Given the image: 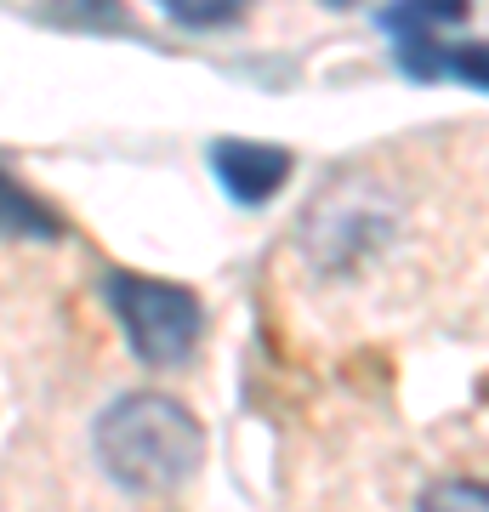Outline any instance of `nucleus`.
Here are the masks:
<instances>
[{"label": "nucleus", "instance_id": "20e7f679", "mask_svg": "<svg viewBox=\"0 0 489 512\" xmlns=\"http://www.w3.org/2000/svg\"><path fill=\"white\" fill-rule=\"evenodd\" d=\"M393 57L410 80H461V86L489 92V46H478V40L416 35V40H393Z\"/></svg>", "mask_w": 489, "mask_h": 512}, {"label": "nucleus", "instance_id": "0eeeda50", "mask_svg": "<svg viewBox=\"0 0 489 512\" xmlns=\"http://www.w3.org/2000/svg\"><path fill=\"white\" fill-rule=\"evenodd\" d=\"M0 194H6V234L12 239H63V222H57L35 194L18 183V177H6Z\"/></svg>", "mask_w": 489, "mask_h": 512}, {"label": "nucleus", "instance_id": "423d86ee", "mask_svg": "<svg viewBox=\"0 0 489 512\" xmlns=\"http://www.w3.org/2000/svg\"><path fill=\"white\" fill-rule=\"evenodd\" d=\"M40 18L57 29H80V35H131V18L120 0H46Z\"/></svg>", "mask_w": 489, "mask_h": 512}, {"label": "nucleus", "instance_id": "f257e3e1", "mask_svg": "<svg viewBox=\"0 0 489 512\" xmlns=\"http://www.w3.org/2000/svg\"><path fill=\"white\" fill-rule=\"evenodd\" d=\"M91 450H97V467L126 495H160L200 473L205 427L171 393H126L97 416Z\"/></svg>", "mask_w": 489, "mask_h": 512}, {"label": "nucleus", "instance_id": "f03ea898", "mask_svg": "<svg viewBox=\"0 0 489 512\" xmlns=\"http://www.w3.org/2000/svg\"><path fill=\"white\" fill-rule=\"evenodd\" d=\"M103 296H109V313L126 330V348L154 370H177L194 359L205 336V308L188 285H171V279H148V274H109L103 279Z\"/></svg>", "mask_w": 489, "mask_h": 512}, {"label": "nucleus", "instance_id": "1a4fd4ad", "mask_svg": "<svg viewBox=\"0 0 489 512\" xmlns=\"http://www.w3.org/2000/svg\"><path fill=\"white\" fill-rule=\"evenodd\" d=\"M416 512H489V484L478 478H444L416 501Z\"/></svg>", "mask_w": 489, "mask_h": 512}, {"label": "nucleus", "instance_id": "9d476101", "mask_svg": "<svg viewBox=\"0 0 489 512\" xmlns=\"http://www.w3.org/2000/svg\"><path fill=\"white\" fill-rule=\"evenodd\" d=\"M319 6H330V12H342V6H359V0H319Z\"/></svg>", "mask_w": 489, "mask_h": 512}, {"label": "nucleus", "instance_id": "7ed1b4c3", "mask_svg": "<svg viewBox=\"0 0 489 512\" xmlns=\"http://www.w3.org/2000/svg\"><path fill=\"white\" fill-rule=\"evenodd\" d=\"M290 148L279 143H251V137H217L211 143V171H217L222 194L234 205H245V211H256V205H268L279 188H285L290 177Z\"/></svg>", "mask_w": 489, "mask_h": 512}, {"label": "nucleus", "instance_id": "6e6552de", "mask_svg": "<svg viewBox=\"0 0 489 512\" xmlns=\"http://www.w3.org/2000/svg\"><path fill=\"white\" fill-rule=\"evenodd\" d=\"M154 6L177 29H228L251 12V0H154Z\"/></svg>", "mask_w": 489, "mask_h": 512}, {"label": "nucleus", "instance_id": "39448f33", "mask_svg": "<svg viewBox=\"0 0 489 512\" xmlns=\"http://www.w3.org/2000/svg\"><path fill=\"white\" fill-rule=\"evenodd\" d=\"M461 18H467V0H387L376 29L387 40H416V35H444Z\"/></svg>", "mask_w": 489, "mask_h": 512}]
</instances>
